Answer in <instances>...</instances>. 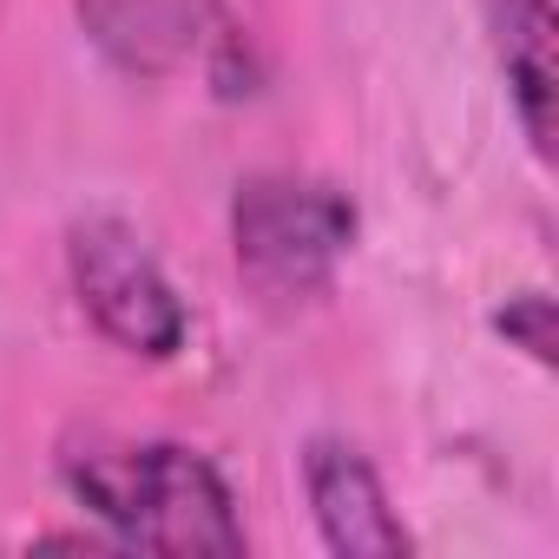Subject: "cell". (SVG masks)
<instances>
[{"label": "cell", "mask_w": 559, "mask_h": 559, "mask_svg": "<svg viewBox=\"0 0 559 559\" xmlns=\"http://www.w3.org/2000/svg\"><path fill=\"white\" fill-rule=\"evenodd\" d=\"M487 8V34H493V53H500V73H507V93H513V112L533 139L539 158H552V93H559V73H552V0H480Z\"/></svg>", "instance_id": "cell-6"}, {"label": "cell", "mask_w": 559, "mask_h": 559, "mask_svg": "<svg viewBox=\"0 0 559 559\" xmlns=\"http://www.w3.org/2000/svg\"><path fill=\"white\" fill-rule=\"evenodd\" d=\"M67 270H73V290L80 310L93 317V330L145 362H165L185 349V297L171 290L165 263L145 250V237L119 217H86L67 237Z\"/></svg>", "instance_id": "cell-3"}, {"label": "cell", "mask_w": 559, "mask_h": 559, "mask_svg": "<svg viewBox=\"0 0 559 559\" xmlns=\"http://www.w3.org/2000/svg\"><path fill=\"white\" fill-rule=\"evenodd\" d=\"M304 487H310V513L330 552L343 559H395L408 552V526L389 507L382 474L349 448V441H310L304 448Z\"/></svg>", "instance_id": "cell-5"}, {"label": "cell", "mask_w": 559, "mask_h": 559, "mask_svg": "<svg viewBox=\"0 0 559 559\" xmlns=\"http://www.w3.org/2000/svg\"><path fill=\"white\" fill-rule=\"evenodd\" d=\"M67 487L93 520H106L112 546L171 559H237L250 546L224 474L178 441H119L67 454Z\"/></svg>", "instance_id": "cell-1"}, {"label": "cell", "mask_w": 559, "mask_h": 559, "mask_svg": "<svg viewBox=\"0 0 559 559\" xmlns=\"http://www.w3.org/2000/svg\"><path fill=\"white\" fill-rule=\"evenodd\" d=\"M493 330L507 343H520L533 362H552V297L526 290V297H507V310L493 317Z\"/></svg>", "instance_id": "cell-7"}, {"label": "cell", "mask_w": 559, "mask_h": 559, "mask_svg": "<svg viewBox=\"0 0 559 559\" xmlns=\"http://www.w3.org/2000/svg\"><path fill=\"white\" fill-rule=\"evenodd\" d=\"M356 243V204L297 171H257L230 198V250L243 284L270 304H310L336 284V263Z\"/></svg>", "instance_id": "cell-2"}, {"label": "cell", "mask_w": 559, "mask_h": 559, "mask_svg": "<svg viewBox=\"0 0 559 559\" xmlns=\"http://www.w3.org/2000/svg\"><path fill=\"white\" fill-rule=\"evenodd\" d=\"M73 14L86 40L139 80H171L191 67L217 93H250L243 27L217 0H73Z\"/></svg>", "instance_id": "cell-4"}]
</instances>
